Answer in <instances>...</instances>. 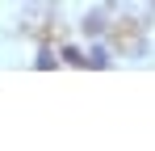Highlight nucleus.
Segmentation results:
<instances>
[{"label": "nucleus", "mask_w": 155, "mask_h": 151, "mask_svg": "<svg viewBox=\"0 0 155 151\" xmlns=\"http://www.w3.org/2000/svg\"><path fill=\"white\" fill-rule=\"evenodd\" d=\"M92 67H109V55H105V50H101V46L92 50Z\"/></svg>", "instance_id": "2"}, {"label": "nucleus", "mask_w": 155, "mask_h": 151, "mask_svg": "<svg viewBox=\"0 0 155 151\" xmlns=\"http://www.w3.org/2000/svg\"><path fill=\"white\" fill-rule=\"evenodd\" d=\"M63 55H67V63H76V67H88V55H80L76 46H63Z\"/></svg>", "instance_id": "1"}]
</instances>
